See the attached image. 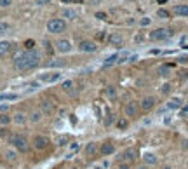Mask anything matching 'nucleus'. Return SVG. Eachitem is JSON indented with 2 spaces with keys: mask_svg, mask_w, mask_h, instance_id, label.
Here are the masks:
<instances>
[{
  "mask_svg": "<svg viewBox=\"0 0 188 169\" xmlns=\"http://www.w3.org/2000/svg\"><path fill=\"white\" fill-rule=\"evenodd\" d=\"M40 65V52L38 51H24L19 52L18 56L14 58V66L19 72H30L33 68H37Z\"/></svg>",
  "mask_w": 188,
  "mask_h": 169,
  "instance_id": "obj_1",
  "label": "nucleus"
},
{
  "mask_svg": "<svg viewBox=\"0 0 188 169\" xmlns=\"http://www.w3.org/2000/svg\"><path fill=\"white\" fill-rule=\"evenodd\" d=\"M9 141H11V143H12L19 152H28V150H30L28 140H26L23 134H12V136H9Z\"/></svg>",
  "mask_w": 188,
  "mask_h": 169,
  "instance_id": "obj_2",
  "label": "nucleus"
},
{
  "mask_svg": "<svg viewBox=\"0 0 188 169\" xmlns=\"http://www.w3.org/2000/svg\"><path fill=\"white\" fill-rule=\"evenodd\" d=\"M65 30H66L65 19H51L47 23V32L49 33H63Z\"/></svg>",
  "mask_w": 188,
  "mask_h": 169,
  "instance_id": "obj_3",
  "label": "nucleus"
},
{
  "mask_svg": "<svg viewBox=\"0 0 188 169\" xmlns=\"http://www.w3.org/2000/svg\"><path fill=\"white\" fill-rule=\"evenodd\" d=\"M172 30H167V28H159V30H155V32H151L150 33V38L151 40H167V38L172 37Z\"/></svg>",
  "mask_w": 188,
  "mask_h": 169,
  "instance_id": "obj_4",
  "label": "nucleus"
},
{
  "mask_svg": "<svg viewBox=\"0 0 188 169\" xmlns=\"http://www.w3.org/2000/svg\"><path fill=\"white\" fill-rule=\"evenodd\" d=\"M49 145H51V140H49L47 136H44V134H37V136L33 138V147H35L37 150H47Z\"/></svg>",
  "mask_w": 188,
  "mask_h": 169,
  "instance_id": "obj_5",
  "label": "nucleus"
},
{
  "mask_svg": "<svg viewBox=\"0 0 188 169\" xmlns=\"http://www.w3.org/2000/svg\"><path fill=\"white\" fill-rule=\"evenodd\" d=\"M136 150L134 148H127V150H124L122 153H120V159H118V162H129V164H132L134 160H136Z\"/></svg>",
  "mask_w": 188,
  "mask_h": 169,
  "instance_id": "obj_6",
  "label": "nucleus"
},
{
  "mask_svg": "<svg viewBox=\"0 0 188 169\" xmlns=\"http://www.w3.org/2000/svg\"><path fill=\"white\" fill-rule=\"evenodd\" d=\"M96 49H98V45L93 40H80L78 42V51H82V52H94Z\"/></svg>",
  "mask_w": 188,
  "mask_h": 169,
  "instance_id": "obj_7",
  "label": "nucleus"
},
{
  "mask_svg": "<svg viewBox=\"0 0 188 169\" xmlns=\"http://www.w3.org/2000/svg\"><path fill=\"white\" fill-rule=\"evenodd\" d=\"M40 112H42V115H52L54 113V103L51 99H42L40 101Z\"/></svg>",
  "mask_w": 188,
  "mask_h": 169,
  "instance_id": "obj_8",
  "label": "nucleus"
},
{
  "mask_svg": "<svg viewBox=\"0 0 188 169\" xmlns=\"http://www.w3.org/2000/svg\"><path fill=\"white\" fill-rule=\"evenodd\" d=\"M155 103H157V99H155L153 96H146V98H143V99H141L139 108H141V110H145V112H150L151 108L155 106Z\"/></svg>",
  "mask_w": 188,
  "mask_h": 169,
  "instance_id": "obj_9",
  "label": "nucleus"
},
{
  "mask_svg": "<svg viewBox=\"0 0 188 169\" xmlns=\"http://www.w3.org/2000/svg\"><path fill=\"white\" fill-rule=\"evenodd\" d=\"M61 89H63L66 94L73 96V94H77V84L73 82V80H65V82L61 84Z\"/></svg>",
  "mask_w": 188,
  "mask_h": 169,
  "instance_id": "obj_10",
  "label": "nucleus"
},
{
  "mask_svg": "<svg viewBox=\"0 0 188 169\" xmlns=\"http://www.w3.org/2000/svg\"><path fill=\"white\" fill-rule=\"evenodd\" d=\"M138 112H139V103L129 101V103L126 105V115H127V117H136Z\"/></svg>",
  "mask_w": 188,
  "mask_h": 169,
  "instance_id": "obj_11",
  "label": "nucleus"
},
{
  "mask_svg": "<svg viewBox=\"0 0 188 169\" xmlns=\"http://www.w3.org/2000/svg\"><path fill=\"white\" fill-rule=\"evenodd\" d=\"M99 152H101V155L108 157V155H112L113 152H115V145H113V143H110V141H106V143H103V145H101Z\"/></svg>",
  "mask_w": 188,
  "mask_h": 169,
  "instance_id": "obj_12",
  "label": "nucleus"
},
{
  "mask_svg": "<svg viewBox=\"0 0 188 169\" xmlns=\"http://www.w3.org/2000/svg\"><path fill=\"white\" fill-rule=\"evenodd\" d=\"M56 49L59 51V52H68L70 49H72V44H70V40H57V44H56Z\"/></svg>",
  "mask_w": 188,
  "mask_h": 169,
  "instance_id": "obj_13",
  "label": "nucleus"
},
{
  "mask_svg": "<svg viewBox=\"0 0 188 169\" xmlns=\"http://www.w3.org/2000/svg\"><path fill=\"white\" fill-rule=\"evenodd\" d=\"M66 66V59H49L47 61V68H63Z\"/></svg>",
  "mask_w": 188,
  "mask_h": 169,
  "instance_id": "obj_14",
  "label": "nucleus"
},
{
  "mask_svg": "<svg viewBox=\"0 0 188 169\" xmlns=\"http://www.w3.org/2000/svg\"><path fill=\"white\" fill-rule=\"evenodd\" d=\"M108 42H110L112 45H122L124 37H122L120 33H112V35H108Z\"/></svg>",
  "mask_w": 188,
  "mask_h": 169,
  "instance_id": "obj_15",
  "label": "nucleus"
},
{
  "mask_svg": "<svg viewBox=\"0 0 188 169\" xmlns=\"http://www.w3.org/2000/svg\"><path fill=\"white\" fill-rule=\"evenodd\" d=\"M183 106V99H179V98H174V99H171L169 103H167V110H176V108H181Z\"/></svg>",
  "mask_w": 188,
  "mask_h": 169,
  "instance_id": "obj_16",
  "label": "nucleus"
},
{
  "mask_svg": "<svg viewBox=\"0 0 188 169\" xmlns=\"http://www.w3.org/2000/svg\"><path fill=\"white\" fill-rule=\"evenodd\" d=\"M12 120H14L18 126H23V124L28 120V117H26V113H23V112H16L14 113V117H12Z\"/></svg>",
  "mask_w": 188,
  "mask_h": 169,
  "instance_id": "obj_17",
  "label": "nucleus"
},
{
  "mask_svg": "<svg viewBox=\"0 0 188 169\" xmlns=\"http://www.w3.org/2000/svg\"><path fill=\"white\" fill-rule=\"evenodd\" d=\"M174 14L176 16H181V18L188 16V5H176L174 7Z\"/></svg>",
  "mask_w": 188,
  "mask_h": 169,
  "instance_id": "obj_18",
  "label": "nucleus"
},
{
  "mask_svg": "<svg viewBox=\"0 0 188 169\" xmlns=\"http://www.w3.org/2000/svg\"><path fill=\"white\" fill-rule=\"evenodd\" d=\"M11 47H12V44H11V42L2 40V42H0V56H5V54L11 51Z\"/></svg>",
  "mask_w": 188,
  "mask_h": 169,
  "instance_id": "obj_19",
  "label": "nucleus"
},
{
  "mask_svg": "<svg viewBox=\"0 0 188 169\" xmlns=\"http://www.w3.org/2000/svg\"><path fill=\"white\" fill-rule=\"evenodd\" d=\"M96 152H98V145H96L94 141H91V143H87V145H85V153H87L89 157L96 155Z\"/></svg>",
  "mask_w": 188,
  "mask_h": 169,
  "instance_id": "obj_20",
  "label": "nucleus"
},
{
  "mask_svg": "<svg viewBox=\"0 0 188 169\" xmlns=\"http://www.w3.org/2000/svg\"><path fill=\"white\" fill-rule=\"evenodd\" d=\"M63 18H66V19H77V18H78V12H77L75 9H65V11H63Z\"/></svg>",
  "mask_w": 188,
  "mask_h": 169,
  "instance_id": "obj_21",
  "label": "nucleus"
},
{
  "mask_svg": "<svg viewBox=\"0 0 188 169\" xmlns=\"http://www.w3.org/2000/svg\"><path fill=\"white\" fill-rule=\"evenodd\" d=\"M61 78V73H52V75H42L40 77V80H44V82H56Z\"/></svg>",
  "mask_w": 188,
  "mask_h": 169,
  "instance_id": "obj_22",
  "label": "nucleus"
},
{
  "mask_svg": "<svg viewBox=\"0 0 188 169\" xmlns=\"http://www.w3.org/2000/svg\"><path fill=\"white\" fill-rule=\"evenodd\" d=\"M143 160H145L146 164H150V166H155V164H157V157H155L153 153H145V155H143Z\"/></svg>",
  "mask_w": 188,
  "mask_h": 169,
  "instance_id": "obj_23",
  "label": "nucleus"
},
{
  "mask_svg": "<svg viewBox=\"0 0 188 169\" xmlns=\"http://www.w3.org/2000/svg\"><path fill=\"white\" fill-rule=\"evenodd\" d=\"M56 145H59V147H65V145H68V136H66V134H61V136H57V138H56Z\"/></svg>",
  "mask_w": 188,
  "mask_h": 169,
  "instance_id": "obj_24",
  "label": "nucleus"
},
{
  "mask_svg": "<svg viewBox=\"0 0 188 169\" xmlns=\"http://www.w3.org/2000/svg\"><path fill=\"white\" fill-rule=\"evenodd\" d=\"M115 63H118V54H112V56L105 61V66H112Z\"/></svg>",
  "mask_w": 188,
  "mask_h": 169,
  "instance_id": "obj_25",
  "label": "nucleus"
},
{
  "mask_svg": "<svg viewBox=\"0 0 188 169\" xmlns=\"http://www.w3.org/2000/svg\"><path fill=\"white\" fill-rule=\"evenodd\" d=\"M105 94H106V98H108V99H115V98H117V91H115V87H106Z\"/></svg>",
  "mask_w": 188,
  "mask_h": 169,
  "instance_id": "obj_26",
  "label": "nucleus"
},
{
  "mask_svg": "<svg viewBox=\"0 0 188 169\" xmlns=\"http://www.w3.org/2000/svg\"><path fill=\"white\" fill-rule=\"evenodd\" d=\"M169 72H171L169 65H162V66L159 68V75H162V77H167L169 75Z\"/></svg>",
  "mask_w": 188,
  "mask_h": 169,
  "instance_id": "obj_27",
  "label": "nucleus"
},
{
  "mask_svg": "<svg viewBox=\"0 0 188 169\" xmlns=\"http://www.w3.org/2000/svg\"><path fill=\"white\" fill-rule=\"evenodd\" d=\"M40 119H42V112H40V110L32 112V115H30V120H32V122H38Z\"/></svg>",
  "mask_w": 188,
  "mask_h": 169,
  "instance_id": "obj_28",
  "label": "nucleus"
},
{
  "mask_svg": "<svg viewBox=\"0 0 188 169\" xmlns=\"http://www.w3.org/2000/svg\"><path fill=\"white\" fill-rule=\"evenodd\" d=\"M5 159H7V160H11V162H14V160L18 159V155H16V152H14V150H7V152H5Z\"/></svg>",
  "mask_w": 188,
  "mask_h": 169,
  "instance_id": "obj_29",
  "label": "nucleus"
},
{
  "mask_svg": "<svg viewBox=\"0 0 188 169\" xmlns=\"http://www.w3.org/2000/svg\"><path fill=\"white\" fill-rule=\"evenodd\" d=\"M2 99H7V101H12V99H18V94L11 93V94H0V101Z\"/></svg>",
  "mask_w": 188,
  "mask_h": 169,
  "instance_id": "obj_30",
  "label": "nucleus"
},
{
  "mask_svg": "<svg viewBox=\"0 0 188 169\" xmlns=\"http://www.w3.org/2000/svg\"><path fill=\"white\" fill-rule=\"evenodd\" d=\"M127 126H129L127 119H118V120H117V127H118V129H126Z\"/></svg>",
  "mask_w": 188,
  "mask_h": 169,
  "instance_id": "obj_31",
  "label": "nucleus"
},
{
  "mask_svg": "<svg viewBox=\"0 0 188 169\" xmlns=\"http://www.w3.org/2000/svg\"><path fill=\"white\" fill-rule=\"evenodd\" d=\"M9 122H11V115H7V113H2V115H0V124H2V126H7Z\"/></svg>",
  "mask_w": 188,
  "mask_h": 169,
  "instance_id": "obj_32",
  "label": "nucleus"
},
{
  "mask_svg": "<svg viewBox=\"0 0 188 169\" xmlns=\"http://www.w3.org/2000/svg\"><path fill=\"white\" fill-rule=\"evenodd\" d=\"M11 30V24H7V23H4V21H0V35H4V33H7Z\"/></svg>",
  "mask_w": 188,
  "mask_h": 169,
  "instance_id": "obj_33",
  "label": "nucleus"
},
{
  "mask_svg": "<svg viewBox=\"0 0 188 169\" xmlns=\"http://www.w3.org/2000/svg\"><path fill=\"white\" fill-rule=\"evenodd\" d=\"M157 16H159L160 19H167V18H169V12H167L166 9H160V11L157 12Z\"/></svg>",
  "mask_w": 188,
  "mask_h": 169,
  "instance_id": "obj_34",
  "label": "nucleus"
},
{
  "mask_svg": "<svg viewBox=\"0 0 188 169\" xmlns=\"http://www.w3.org/2000/svg\"><path fill=\"white\" fill-rule=\"evenodd\" d=\"M113 122H115V115H112V113H110V115H108V117L105 119V126L108 127V126H112Z\"/></svg>",
  "mask_w": 188,
  "mask_h": 169,
  "instance_id": "obj_35",
  "label": "nucleus"
},
{
  "mask_svg": "<svg viewBox=\"0 0 188 169\" xmlns=\"http://www.w3.org/2000/svg\"><path fill=\"white\" fill-rule=\"evenodd\" d=\"M24 47H26V51H33L35 42H33V40H26V42H24Z\"/></svg>",
  "mask_w": 188,
  "mask_h": 169,
  "instance_id": "obj_36",
  "label": "nucleus"
},
{
  "mask_svg": "<svg viewBox=\"0 0 188 169\" xmlns=\"http://www.w3.org/2000/svg\"><path fill=\"white\" fill-rule=\"evenodd\" d=\"M160 93H162V94L171 93V84H164V86H162V89H160Z\"/></svg>",
  "mask_w": 188,
  "mask_h": 169,
  "instance_id": "obj_37",
  "label": "nucleus"
},
{
  "mask_svg": "<svg viewBox=\"0 0 188 169\" xmlns=\"http://www.w3.org/2000/svg\"><path fill=\"white\" fill-rule=\"evenodd\" d=\"M12 4V0H0V9H4V7H9Z\"/></svg>",
  "mask_w": 188,
  "mask_h": 169,
  "instance_id": "obj_38",
  "label": "nucleus"
},
{
  "mask_svg": "<svg viewBox=\"0 0 188 169\" xmlns=\"http://www.w3.org/2000/svg\"><path fill=\"white\" fill-rule=\"evenodd\" d=\"M150 23H151V19H150V18H143L141 21H139V24H141V26H148Z\"/></svg>",
  "mask_w": 188,
  "mask_h": 169,
  "instance_id": "obj_39",
  "label": "nucleus"
},
{
  "mask_svg": "<svg viewBox=\"0 0 188 169\" xmlns=\"http://www.w3.org/2000/svg\"><path fill=\"white\" fill-rule=\"evenodd\" d=\"M118 169H131L129 162H118Z\"/></svg>",
  "mask_w": 188,
  "mask_h": 169,
  "instance_id": "obj_40",
  "label": "nucleus"
},
{
  "mask_svg": "<svg viewBox=\"0 0 188 169\" xmlns=\"http://www.w3.org/2000/svg\"><path fill=\"white\" fill-rule=\"evenodd\" d=\"M52 0H37V4L38 5H47V4H51Z\"/></svg>",
  "mask_w": 188,
  "mask_h": 169,
  "instance_id": "obj_41",
  "label": "nucleus"
},
{
  "mask_svg": "<svg viewBox=\"0 0 188 169\" xmlns=\"http://www.w3.org/2000/svg\"><path fill=\"white\" fill-rule=\"evenodd\" d=\"M181 115H188V105L181 106Z\"/></svg>",
  "mask_w": 188,
  "mask_h": 169,
  "instance_id": "obj_42",
  "label": "nucleus"
},
{
  "mask_svg": "<svg viewBox=\"0 0 188 169\" xmlns=\"http://www.w3.org/2000/svg\"><path fill=\"white\" fill-rule=\"evenodd\" d=\"M96 18H98V19H106V14H105V12H98V14H96Z\"/></svg>",
  "mask_w": 188,
  "mask_h": 169,
  "instance_id": "obj_43",
  "label": "nucleus"
},
{
  "mask_svg": "<svg viewBox=\"0 0 188 169\" xmlns=\"http://www.w3.org/2000/svg\"><path fill=\"white\" fill-rule=\"evenodd\" d=\"M101 2H103V0H89V4H91V5H99Z\"/></svg>",
  "mask_w": 188,
  "mask_h": 169,
  "instance_id": "obj_44",
  "label": "nucleus"
},
{
  "mask_svg": "<svg viewBox=\"0 0 188 169\" xmlns=\"http://www.w3.org/2000/svg\"><path fill=\"white\" fill-rule=\"evenodd\" d=\"M134 40H136V42H141V40H143V35H136V38H134Z\"/></svg>",
  "mask_w": 188,
  "mask_h": 169,
  "instance_id": "obj_45",
  "label": "nucleus"
},
{
  "mask_svg": "<svg viewBox=\"0 0 188 169\" xmlns=\"http://www.w3.org/2000/svg\"><path fill=\"white\" fill-rule=\"evenodd\" d=\"M187 40H188V35H187V37H183V38H181V44H185Z\"/></svg>",
  "mask_w": 188,
  "mask_h": 169,
  "instance_id": "obj_46",
  "label": "nucleus"
},
{
  "mask_svg": "<svg viewBox=\"0 0 188 169\" xmlns=\"http://www.w3.org/2000/svg\"><path fill=\"white\" fill-rule=\"evenodd\" d=\"M0 136H5V129H0Z\"/></svg>",
  "mask_w": 188,
  "mask_h": 169,
  "instance_id": "obj_47",
  "label": "nucleus"
},
{
  "mask_svg": "<svg viewBox=\"0 0 188 169\" xmlns=\"http://www.w3.org/2000/svg\"><path fill=\"white\" fill-rule=\"evenodd\" d=\"M160 169H172V168H171V166H162Z\"/></svg>",
  "mask_w": 188,
  "mask_h": 169,
  "instance_id": "obj_48",
  "label": "nucleus"
},
{
  "mask_svg": "<svg viewBox=\"0 0 188 169\" xmlns=\"http://www.w3.org/2000/svg\"><path fill=\"white\" fill-rule=\"evenodd\" d=\"M63 2H72V0H63Z\"/></svg>",
  "mask_w": 188,
  "mask_h": 169,
  "instance_id": "obj_49",
  "label": "nucleus"
},
{
  "mask_svg": "<svg viewBox=\"0 0 188 169\" xmlns=\"http://www.w3.org/2000/svg\"><path fill=\"white\" fill-rule=\"evenodd\" d=\"M139 169H146V168H145V166H143V168H139Z\"/></svg>",
  "mask_w": 188,
  "mask_h": 169,
  "instance_id": "obj_50",
  "label": "nucleus"
}]
</instances>
